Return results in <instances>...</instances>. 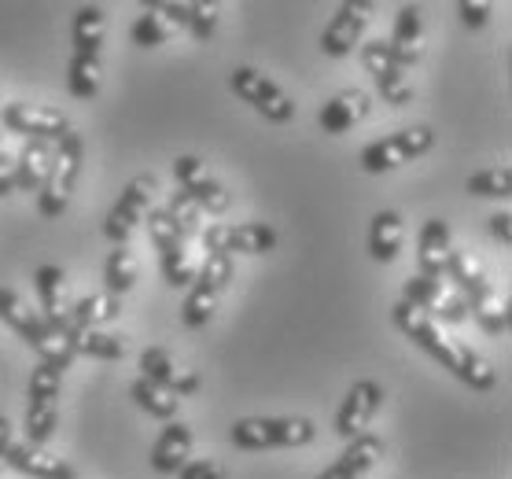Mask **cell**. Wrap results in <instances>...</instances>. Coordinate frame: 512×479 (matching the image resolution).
Segmentation results:
<instances>
[{
    "label": "cell",
    "instance_id": "cell-2",
    "mask_svg": "<svg viewBox=\"0 0 512 479\" xmlns=\"http://www.w3.org/2000/svg\"><path fill=\"white\" fill-rule=\"evenodd\" d=\"M0 321H8V325L34 347L37 358H41L45 365H52V369H59V373L70 369V362H74V347L67 343V336H63L59 328L48 325L45 317L37 314L34 306L26 303L15 288H0Z\"/></svg>",
    "mask_w": 512,
    "mask_h": 479
},
{
    "label": "cell",
    "instance_id": "cell-34",
    "mask_svg": "<svg viewBox=\"0 0 512 479\" xmlns=\"http://www.w3.org/2000/svg\"><path fill=\"white\" fill-rule=\"evenodd\" d=\"M468 192L483 199H509L512 196V170L509 166H487L468 177Z\"/></svg>",
    "mask_w": 512,
    "mask_h": 479
},
{
    "label": "cell",
    "instance_id": "cell-18",
    "mask_svg": "<svg viewBox=\"0 0 512 479\" xmlns=\"http://www.w3.org/2000/svg\"><path fill=\"white\" fill-rule=\"evenodd\" d=\"M450 225L443 218L424 222L417 236V273L420 277H446V262H450Z\"/></svg>",
    "mask_w": 512,
    "mask_h": 479
},
{
    "label": "cell",
    "instance_id": "cell-38",
    "mask_svg": "<svg viewBox=\"0 0 512 479\" xmlns=\"http://www.w3.org/2000/svg\"><path fill=\"white\" fill-rule=\"evenodd\" d=\"M170 34H174V26L166 23L163 15H155L152 8H144V15H140L137 23H133V41H137L140 48H159L170 41Z\"/></svg>",
    "mask_w": 512,
    "mask_h": 479
},
{
    "label": "cell",
    "instance_id": "cell-21",
    "mask_svg": "<svg viewBox=\"0 0 512 479\" xmlns=\"http://www.w3.org/2000/svg\"><path fill=\"white\" fill-rule=\"evenodd\" d=\"M188 454H192V428L181 421L166 424L163 435H159V443H155V450H152V468L163 472V476H174V472L185 468Z\"/></svg>",
    "mask_w": 512,
    "mask_h": 479
},
{
    "label": "cell",
    "instance_id": "cell-19",
    "mask_svg": "<svg viewBox=\"0 0 512 479\" xmlns=\"http://www.w3.org/2000/svg\"><path fill=\"white\" fill-rule=\"evenodd\" d=\"M369 107H373L369 104V93H361V89H339V93L321 107L317 122H321L325 133L339 137V133H347V129L358 126L361 118L369 115Z\"/></svg>",
    "mask_w": 512,
    "mask_h": 479
},
{
    "label": "cell",
    "instance_id": "cell-7",
    "mask_svg": "<svg viewBox=\"0 0 512 479\" xmlns=\"http://www.w3.org/2000/svg\"><path fill=\"white\" fill-rule=\"evenodd\" d=\"M431 144H435V133L428 126H409V129H398L384 141L369 144L365 152L358 155L361 170H369V174H384V170H395L402 163H413L420 159L424 152H431Z\"/></svg>",
    "mask_w": 512,
    "mask_h": 479
},
{
    "label": "cell",
    "instance_id": "cell-8",
    "mask_svg": "<svg viewBox=\"0 0 512 479\" xmlns=\"http://www.w3.org/2000/svg\"><path fill=\"white\" fill-rule=\"evenodd\" d=\"M229 85H233V93L240 96L244 104H251L258 115H266L269 122L284 126V122L295 118V104H291V96L284 93L273 78H266L262 71H255V67H236V71L229 74Z\"/></svg>",
    "mask_w": 512,
    "mask_h": 479
},
{
    "label": "cell",
    "instance_id": "cell-16",
    "mask_svg": "<svg viewBox=\"0 0 512 479\" xmlns=\"http://www.w3.org/2000/svg\"><path fill=\"white\" fill-rule=\"evenodd\" d=\"M380 457H384V439L373 432H361L358 439H350L336 465H328L317 479H361Z\"/></svg>",
    "mask_w": 512,
    "mask_h": 479
},
{
    "label": "cell",
    "instance_id": "cell-4",
    "mask_svg": "<svg viewBox=\"0 0 512 479\" xmlns=\"http://www.w3.org/2000/svg\"><path fill=\"white\" fill-rule=\"evenodd\" d=\"M314 421L306 417H247L236 421L229 439L240 450H273V446H306L314 443Z\"/></svg>",
    "mask_w": 512,
    "mask_h": 479
},
{
    "label": "cell",
    "instance_id": "cell-44",
    "mask_svg": "<svg viewBox=\"0 0 512 479\" xmlns=\"http://www.w3.org/2000/svg\"><path fill=\"white\" fill-rule=\"evenodd\" d=\"M12 424H8V417H0V461L8 457V450H12Z\"/></svg>",
    "mask_w": 512,
    "mask_h": 479
},
{
    "label": "cell",
    "instance_id": "cell-24",
    "mask_svg": "<svg viewBox=\"0 0 512 479\" xmlns=\"http://www.w3.org/2000/svg\"><path fill=\"white\" fill-rule=\"evenodd\" d=\"M277 247V229L266 222H244V225H225V255H266Z\"/></svg>",
    "mask_w": 512,
    "mask_h": 479
},
{
    "label": "cell",
    "instance_id": "cell-14",
    "mask_svg": "<svg viewBox=\"0 0 512 479\" xmlns=\"http://www.w3.org/2000/svg\"><path fill=\"white\" fill-rule=\"evenodd\" d=\"M140 376H144V380H152V384H159V387H166V391L177 395V398L199 391V376L177 362L166 347H148V351L140 354Z\"/></svg>",
    "mask_w": 512,
    "mask_h": 479
},
{
    "label": "cell",
    "instance_id": "cell-35",
    "mask_svg": "<svg viewBox=\"0 0 512 479\" xmlns=\"http://www.w3.org/2000/svg\"><path fill=\"white\" fill-rule=\"evenodd\" d=\"M166 214H170V222L177 225V233L185 236H199L203 233V211H199V203L196 199H188L185 192H181V188H177L174 196H170V203H166L163 207Z\"/></svg>",
    "mask_w": 512,
    "mask_h": 479
},
{
    "label": "cell",
    "instance_id": "cell-3",
    "mask_svg": "<svg viewBox=\"0 0 512 479\" xmlns=\"http://www.w3.org/2000/svg\"><path fill=\"white\" fill-rule=\"evenodd\" d=\"M82 152V137L74 129L52 144V163H48L45 181L37 188V211H41V218H59L70 207L74 185H78V174H82Z\"/></svg>",
    "mask_w": 512,
    "mask_h": 479
},
{
    "label": "cell",
    "instance_id": "cell-29",
    "mask_svg": "<svg viewBox=\"0 0 512 479\" xmlns=\"http://www.w3.org/2000/svg\"><path fill=\"white\" fill-rule=\"evenodd\" d=\"M137 273H140V266H137V255L129 251V244H118L111 255H107V266H104V281H107V288L104 292H111V295H122L137 284Z\"/></svg>",
    "mask_w": 512,
    "mask_h": 479
},
{
    "label": "cell",
    "instance_id": "cell-42",
    "mask_svg": "<svg viewBox=\"0 0 512 479\" xmlns=\"http://www.w3.org/2000/svg\"><path fill=\"white\" fill-rule=\"evenodd\" d=\"M15 192V159L8 152H0V199Z\"/></svg>",
    "mask_w": 512,
    "mask_h": 479
},
{
    "label": "cell",
    "instance_id": "cell-5",
    "mask_svg": "<svg viewBox=\"0 0 512 479\" xmlns=\"http://www.w3.org/2000/svg\"><path fill=\"white\" fill-rule=\"evenodd\" d=\"M233 281V255H207L203 266H199L196 281H192V292H188L185 306H181V321L188 328H203L218 310V299L225 295Z\"/></svg>",
    "mask_w": 512,
    "mask_h": 479
},
{
    "label": "cell",
    "instance_id": "cell-28",
    "mask_svg": "<svg viewBox=\"0 0 512 479\" xmlns=\"http://www.w3.org/2000/svg\"><path fill=\"white\" fill-rule=\"evenodd\" d=\"M107 34V19L100 4H85L74 15V52L78 56H100V45H104Z\"/></svg>",
    "mask_w": 512,
    "mask_h": 479
},
{
    "label": "cell",
    "instance_id": "cell-9",
    "mask_svg": "<svg viewBox=\"0 0 512 479\" xmlns=\"http://www.w3.org/2000/svg\"><path fill=\"white\" fill-rule=\"evenodd\" d=\"M402 303L417 306L420 314H428L431 321L443 317V321L457 325V321H465L468 317V303L443 281V277H420V273L417 277H409L406 299H402Z\"/></svg>",
    "mask_w": 512,
    "mask_h": 479
},
{
    "label": "cell",
    "instance_id": "cell-11",
    "mask_svg": "<svg viewBox=\"0 0 512 479\" xmlns=\"http://www.w3.org/2000/svg\"><path fill=\"white\" fill-rule=\"evenodd\" d=\"M174 181L188 199H196L203 214L229 211V192L207 174V166L199 163L196 155H181V159H174Z\"/></svg>",
    "mask_w": 512,
    "mask_h": 479
},
{
    "label": "cell",
    "instance_id": "cell-33",
    "mask_svg": "<svg viewBox=\"0 0 512 479\" xmlns=\"http://www.w3.org/2000/svg\"><path fill=\"white\" fill-rule=\"evenodd\" d=\"M56 424H59L56 402H30L26 406V443L45 446L56 435Z\"/></svg>",
    "mask_w": 512,
    "mask_h": 479
},
{
    "label": "cell",
    "instance_id": "cell-37",
    "mask_svg": "<svg viewBox=\"0 0 512 479\" xmlns=\"http://www.w3.org/2000/svg\"><path fill=\"white\" fill-rule=\"evenodd\" d=\"M218 19H222V8L214 4V0H188V19L185 26L192 30V37L196 41H210L214 37V30H218Z\"/></svg>",
    "mask_w": 512,
    "mask_h": 479
},
{
    "label": "cell",
    "instance_id": "cell-41",
    "mask_svg": "<svg viewBox=\"0 0 512 479\" xmlns=\"http://www.w3.org/2000/svg\"><path fill=\"white\" fill-rule=\"evenodd\" d=\"M457 12H461L465 26H483L487 23V15H490V4L487 0H476V4H472V0H461V4H457Z\"/></svg>",
    "mask_w": 512,
    "mask_h": 479
},
{
    "label": "cell",
    "instance_id": "cell-20",
    "mask_svg": "<svg viewBox=\"0 0 512 479\" xmlns=\"http://www.w3.org/2000/svg\"><path fill=\"white\" fill-rule=\"evenodd\" d=\"M387 48H391V56L398 59V67H402V71H406V67H413V63L424 56V26H420V8L406 4V8L398 12L395 34H391Z\"/></svg>",
    "mask_w": 512,
    "mask_h": 479
},
{
    "label": "cell",
    "instance_id": "cell-26",
    "mask_svg": "<svg viewBox=\"0 0 512 479\" xmlns=\"http://www.w3.org/2000/svg\"><path fill=\"white\" fill-rule=\"evenodd\" d=\"M122 314V299L111 292H93L78 299L74 310H70V328H100L107 321H115Z\"/></svg>",
    "mask_w": 512,
    "mask_h": 479
},
{
    "label": "cell",
    "instance_id": "cell-13",
    "mask_svg": "<svg viewBox=\"0 0 512 479\" xmlns=\"http://www.w3.org/2000/svg\"><path fill=\"white\" fill-rule=\"evenodd\" d=\"M384 406V387L376 384V380H358V384L350 387L347 398H343V406H339V417H336V432L343 439H358L369 421L376 417V409Z\"/></svg>",
    "mask_w": 512,
    "mask_h": 479
},
{
    "label": "cell",
    "instance_id": "cell-39",
    "mask_svg": "<svg viewBox=\"0 0 512 479\" xmlns=\"http://www.w3.org/2000/svg\"><path fill=\"white\" fill-rule=\"evenodd\" d=\"M59 384H63V373L41 362L34 373H30V402H56Z\"/></svg>",
    "mask_w": 512,
    "mask_h": 479
},
{
    "label": "cell",
    "instance_id": "cell-36",
    "mask_svg": "<svg viewBox=\"0 0 512 479\" xmlns=\"http://www.w3.org/2000/svg\"><path fill=\"white\" fill-rule=\"evenodd\" d=\"M361 67L373 74V82H380V78H391V74H402V67H398V59L391 56V48H387L384 37H380V41H365V45H361Z\"/></svg>",
    "mask_w": 512,
    "mask_h": 479
},
{
    "label": "cell",
    "instance_id": "cell-31",
    "mask_svg": "<svg viewBox=\"0 0 512 479\" xmlns=\"http://www.w3.org/2000/svg\"><path fill=\"white\" fill-rule=\"evenodd\" d=\"M133 398H137V406L144 409L148 417H159V421H170V417H177V406H181V398L170 395L166 387L152 384V380H144V376L133 384Z\"/></svg>",
    "mask_w": 512,
    "mask_h": 479
},
{
    "label": "cell",
    "instance_id": "cell-43",
    "mask_svg": "<svg viewBox=\"0 0 512 479\" xmlns=\"http://www.w3.org/2000/svg\"><path fill=\"white\" fill-rule=\"evenodd\" d=\"M490 233H494V240H501V244L509 247L512 244V214L509 211H501L490 218Z\"/></svg>",
    "mask_w": 512,
    "mask_h": 479
},
{
    "label": "cell",
    "instance_id": "cell-27",
    "mask_svg": "<svg viewBox=\"0 0 512 479\" xmlns=\"http://www.w3.org/2000/svg\"><path fill=\"white\" fill-rule=\"evenodd\" d=\"M402 240H406V225L395 211H380L373 218V229H369V251H373L376 262H391V258L402 251Z\"/></svg>",
    "mask_w": 512,
    "mask_h": 479
},
{
    "label": "cell",
    "instance_id": "cell-32",
    "mask_svg": "<svg viewBox=\"0 0 512 479\" xmlns=\"http://www.w3.org/2000/svg\"><path fill=\"white\" fill-rule=\"evenodd\" d=\"M446 277L461 288L465 295H476L487 281V273H483V266H479V258L472 255V251H450V262H446Z\"/></svg>",
    "mask_w": 512,
    "mask_h": 479
},
{
    "label": "cell",
    "instance_id": "cell-23",
    "mask_svg": "<svg viewBox=\"0 0 512 479\" xmlns=\"http://www.w3.org/2000/svg\"><path fill=\"white\" fill-rule=\"evenodd\" d=\"M63 336H67V343L74 347V354H85V358L118 362V358L126 354V339L111 336V332H100V328H67Z\"/></svg>",
    "mask_w": 512,
    "mask_h": 479
},
{
    "label": "cell",
    "instance_id": "cell-17",
    "mask_svg": "<svg viewBox=\"0 0 512 479\" xmlns=\"http://www.w3.org/2000/svg\"><path fill=\"white\" fill-rule=\"evenodd\" d=\"M12 468H19V472H26L30 479H78L74 476V468L63 461V457H56L52 450H45V446L37 443H12V450H8V457H4Z\"/></svg>",
    "mask_w": 512,
    "mask_h": 479
},
{
    "label": "cell",
    "instance_id": "cell-40",
    "mask_svg": "<svg viewBox=\"0 0 512 479\" xmlns=\"http://www.w3.org/2000/svg\"><path fill=\"white\" fill-rule=\"evenodd\" d=\"M181 479H225V465L214 461V457H196V461H185V468L177 472Z\"/></svg>",
    "mask_w": 512,
    "mask_h": 479
},
{
    "label": "cell",
    "instance_id": "cell-15",
    "mask_svg": "<svg viewBox=\"0 0 512 479\" xmlns=\"http://www.w3.org/2000/svg\"><path fill=\"white\" fill-rule=\"evenodd\" d=\"M34 281H37V295H41V310H45L41 317H45L52 328L67 332L74 303H70V288H67L63 269H59V266H41L34 273Z\"/></svg>",
    "mask_w": 512,
    "mask_h": 479
},
{
    "label": "cell",
    "instance_id": "cell-6",
    "mask_svg": "<svg viewBox=\"0 0 512 479\" xmlns=\"http://www.w3.org/2000/svg\"><path fill=\"white\" fill-rule=\"evenodd\" d=\"M155 192H159V177L155 174H140L133 177L126 185V192L118 196V203L111 207V214H107L104 222V233L111 244H129V236L137 233L140 222L148 218V211H152V199Z\"/></svg>",
    "mask_w": 512,
    "mask_h": 479
},
{
    "label": "cell",
    "instance_id": "cell-22",
    "mask_svg": "<svg viewBox=\"0 0 512 479\" xmlns=\"http://www.w3.org/2000/svg\"><path fill=\"white\" fill-rule=\"evenodd\" d=\"M468 310L476 314V321L487 328L490 336H501V332H509L512 325V314H509V299L494 288V284H483L476 295H468Z\"/></svg>",
    "mask_w": 512,
    "mask_h": 479
},
{
    "label": "cell",
    "instance_id": "cell-10",
    "mask_svg": "<svg viewBox=\"0 0 512 479\" xmlns=\"http://www.w3.org/2000/svg\"><path fill=\"white\" fill-rule=\"evenodd\" d=\"M4 126L12 129V133H26V141H48V144L70 133V122L63 111L45 104H26V100L4 107Z\"/></svg>",
    "mask_w": 512,
    "mask_h": 479
},
{
    "label": "cell",
    "instance_id": "cell-12",
    "mask_svg": "<svg viewBox=\"0 0 512 479\" xmlns=\"http://www.w3.org/2000/svg\"><path fill=\"white\" fill-rule=\"evenodd\" d=\"M369 12H373V4H365V0L339 4V12L332 15V23H328L325 34H321L325 56H332V59L350 56L354 45L361 41V34H365V26H369Z\"/></svg>",
    "mask_w": 512,
    "mask_h": 479
},
{
    "label": "cell",
    "instance_id": "cell-25",
    "mask_svg": "<svg viewBox=\"0 0 512 479\" xmlns=\"http://www.w3.org/2000/svg\"><path fill=\"white\" fill-rule=\"evenodd\" d=\"M52 163V144L48 141H26L19 159H15V188L23 192H37Z\"/></svg>",
    "mask_w": 512,
    "mask_h": 479
},
{
    "label": "cell",
    "instance_id": "cell-1",
    "mask_svg": "<svg viewBox=\"0 0 512 479\" xmlns=\"http://www.w3.org/2000/svg\"><path fill=\"white\" fill-rule=\"evenodd\" d=\"M391 314H395V325L417 343L420 351H428L435 362L443 365V369H450L457 380H465L472 391H490L494 387V369H490L487 358L479 351H472L468 343H461V339L443 336V328L435 325L428 314H420L417 306L398 303Z\"/></svg>",
    "mask_w": 512,
    "mask_h": 479
},
{
    "label": "cell",
    "instance_id": "cell-30",
    "mask_svg": "<svg viewBox=\"0 0 512 479\" xmlns=\"http://www.w3.org/2000/svg\"><path fill=\"white\" fill-rule=\"evenodd\" d=\"M67 82L70 93L78 96V100H93L100 93V85H104V63H100V56H78L74 52L67 67Z\"/></svg>",
    "mask_w": 512,
    "mask_h": 479
}]
</instances>
